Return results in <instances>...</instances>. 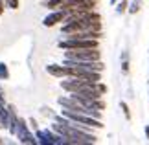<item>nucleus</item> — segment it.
I'll list each match as a JSON object with an SVG mask.
<instances>
[{"mask_svg": "<svg viewBox=\"0 0 149 145\" xmlns=\"http://www.w3.org/2000/svg\"><path fill=\"white\" fill-rule=\"evenodd\" d=\"M66 59L72 61H100L98 48H81V50H68L65 53Z\"/></svg>", "mask_w": 149, "mask_h": 145, "instance_id": "obj_1", "label": "nucleus"}, {"mask_svg": "<svg viewBox=\"0 0 149 145\" xmlns=\"http://www.w3.org/2000/svg\"><path fill=\"white\" fill-rule=\"evenodd\" d=\"M66 15H68V11H66V9H59V11H55V13L48 15L46 19H44L42 24H44V26H48V28H50V26H55L57 22H63V20H65V19H66Z\"/></svg>", "mask_w": 149, "mask_h": 145, "instance_id": "obj_2", "label": "nucleus"}, {"mask_svg": "<svg viewBox=\"0 0 149 145\" xmlns=\"http://www.w3.org/2000/svg\"><path fill=\"white\" fill-rule=\"evenodd\" d=\"M48 74H52V75H55V77H65V75H68L66 74V66H57V65H50L48 68Z\"/></svg>", "mask_w": 149, "mask_h": 145, "instance_id": "obj_3", "label": "nucleus"}, {"mask_svg": "<svg viewBox=\"0 0 149 145\" xmlns=\"http://www.w3.org/2000/svg\"><path fill=\"white\" fill-rule=\"evenodd\" d=\"M9 74H8V68H6V65H0V79H8Z\"/></svg>", "mask_w": 149, "mask_h": 145, "instance_id": "obj_4", "label": "nucleus"}, {"mask_svg": "<svg viewBox=\"0 0 149 145\" xmlns=\"http://www.w3.org/2000/svg\"><path fill=\"white\" fill-rule=\"evenodd\" d=\"M6 2H8V8H11V9L19 8V0H6Z\"/></svg>", "mask_w": 149, "mask_h": 145, "instance_id": "obj_5", "label": "nucleus"}, {"mask_svg": "<svg viewBox=\"0 0 149 145\" xmlns=\"http://www.w3.org/2000/svg\"><path fill=\"white\" fill-rule=\"evenodd\" d=\"M138 8H140V0H136V2L133 4V8H131V13H136V11H138Z\"/></svg>", "mask_w": 149, "mask_h": 145, "instance_id": "obj_6", "label": "nucleus"}, {"mask_svg": "<svg viewBox=\"0 0 149 145\" xmlns=\"http://www.w3.org/2000/svg\"><path fill=\"white\" fill-rule=\"evenodd\" d=\"M122 108H123V112H125V118H131V114H129V108H127V105H125V103H122Z\"/></svg>", "mask_w": 149, "mask_h": 145, "instance_id": "obj_7", "label": "nucleus"}, {"mask_svg": "<svg viewBox=\"0 0 149 145\" xmlns=\"http://www.w3.org/2000/svg\"><path fill=\"white\" fill-rule=\"evenodd\" d=\"M123 9H125V2H122V4H120V8H118V11H120V13H122Z\"/></svg>", "mask_w": 149, "mask_h": 145, "instance_id": "obj_8", "label": "nucleus"}, {"mask_svg": "<svg viewBox=\"0 0 149 145\" xmlns=\"http://www.w3.org/2000/svg\"><path fill=\"white\" fill-rule=\"evenodd\" d=\"M2 13H4V2L0 0V15H2Z\"/></svg>", "mask_w": 149, "mask_h": 145, "instance_id": "obj_9", "label": "nucleus"}, {"mask_svg": "<svg viewBox=\"0 0 149 145\" xmlns=\"http://www.w3.org/2000/svg\"><path fill=\"white\" fill-rule=\"evenodd\" d=\"M146 132H147V138H149V127H147V129H146Z\"/></svg>", "mask_w": 149, "mask_h": 145, "instance_id": "obj_10", "label": "nucleus"}]
</instances>
